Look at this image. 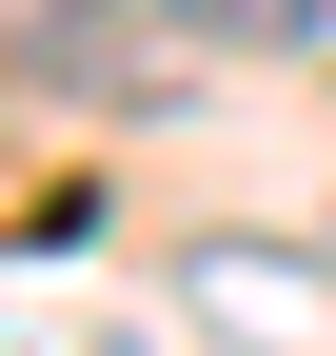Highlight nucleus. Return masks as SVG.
<instances>
[{"mask_svg":"<svg viewBox=\"0 0 336 356\" xmlns=\"http://www.w3.org/2000/svg\"><path fill=\"white\" fill-rule=\"evenodd\" d=\"M277 20H297V40H336V0H277Z\"/></svg>","mask_w":336,"mask_h":356,"instance_id":"nucleus-1","label":"nucleus"}]
</instances>
